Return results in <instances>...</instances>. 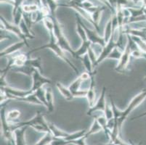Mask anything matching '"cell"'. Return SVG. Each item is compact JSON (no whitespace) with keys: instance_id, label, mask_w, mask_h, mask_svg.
I'll return each mask as SVG.
<instances>
[{"instance_id":"cell-37","label":"cell","mask_w":146,"mask_h":145,"mask_svg":"<svg viewBox=\"0 0 146 145\" xmlns=\"http://www.w3.org/2000/svg\"><path fill=\"white\" fill-rule=\"evenodd\" d=\"M108 2H110L112 7H113L115 9H116V3H115V0H108Z\"/></svg>"},{"instance_id":"cell-22","label":"cell","mask_w":146,"mask_h":145,"mask_svg":"<svg viewBox=\"0 0 146 145\" xmlns=\"http://www.w3.org/2000/svg\"><path fill=\"white\" fill-rule=\"evenodd\" d=\"M23 10L22 7L17 8V9H13V23H15L17 26H19L21 22L22 21L23 18Z\"/></svg>"},{"instance_id":"cell-7","label":"cell","mask_w":146,"mask_h":145,"mask_svg":"<svg viewBox=\"0 0 146 145\" xmlns=\"http://www.w3.org/2000/svg\"><path fill=\"white\" fill-rule=\"evenodd\" d=\"M0 21H1V29L7 30L8 33L13 34L17 37L21 38V40H23V41L28 43L27 38L22 33L19 26H17L15 23H10L9 21H7L2 15H1V17H0Z\"/></svg>"},{"instance_id":"cell-23","label":"cell","mask_w":146,"mask_h":145,"mask_svg":"<svg viewBox=\"0 0 146 145\" xmlns=\"http://www.w3.org/2000/svg\"><path fill=\"white\" fill-rule=\"evenodd\" d=\"M19 27L21 28L22 33L24 34V36L26 38H30V39H34L35 38V36L33 34L32 31H31V29L29 28V27L27 26V24L26 23V22L23 21V19L22 20V21L20 23Z\"/></svg>"},{"instance_id":"cell-9","label":"cell","mask_w":146,"mask_h":145,"mask_svg":"<svg viewBox=\"0 0 146 145\" xmlns=\"http://www.w3.org/2000/svg\"><path fill=\"white\" fill-rule=\"evenodd\" d=\"M81 24H82V26H83V28L85 30L87 38L92 42V44H98L99 46H102V48L106 46V44L105 42L103 37L100 36V34L95 30H92V29H90V28L87 27L85 24L82 22V18H81Z\"/></svg>"},{"instance_id":"cell-35","label":"cell","mask_w":146,"mask_h":145,"mask_svg":"<svg viewBox=\"0 0 146 145\" xmlns=\"http://www.w3.org/2000/svg\"><path fill=\"white\" fill-rule=\"evenodd\" d=\"M0 1H1L2 4H9V5H11L13 7L15 5V2L13 0H0Z\"/></svg>"},{"instance_id":"cell-39","label":"cell","mask_w":146,"mask_h":145,"mask_svg":"<svg viewBox=\"0 0 146 145\" xmlns=\"http://www.w3.org/2000/svg\"><path fill=\"white\" fill-rule=\"evenodd\" d=\"M72 1H74V0H68V2H72Z\"/></svg>"},{"instance_id":"cell-31","label":"cell","mask_w":146,"mask_h":145,"mask_svg":"<svg viewBox=\"0 0 146 145\" xmlns=\"http://www.w3.org/2000/svg\"><path fill=\"white\" fill-rule=\"evenodd\" d=\"M103 114L106 116V118H107L108 121H109V120L113 119L114 118V113H113V110L112 107L111 105V103L110 105L107 102L106 106V108H105L104 112H103Z\"/></svg>"},{"instance_id":"cell-25","label":"cell","mask_w":146,"mask_h":145,"mask_svg":"<svg viewBox=\"0 0 146 145\" xmlns=\"http://www.w3.org/2000/svg\"><path fill=\"white\" fill-rule=\"evenodd\" d=\"M18 101H22V102H26L29 103L35 104V105H43L42 102L39 101V99L37 98L36 94L35 92H32L27 97L23 98H21V99H18Z\"/></svg>"},{"instance_id":"cell-32","label":"cell","mask_w":146,"mask_h":145,"mask_svg":"<svg viewBox=\"0 0 146 145\" xmlns=\"http://www.w3.org/2000/svg\"><path fill=\"white\" fill-rule=\"evenodd\" d=\"M123 52L122 50H121L120 49H119L118 47H116L112 51V52L110 54V55L108 56V59H113L119 61L120 60L122 54H123Z\"/></svg>"},{"instance_id":"cell-15","label":"cell","mask_w":146,"mask_h":145,"mask_svg":"<svg viewBox=\"0 0 146 145\" xmlns=\"http://www.w3.org/2000/svg\"><path fill=\"white\" fill-rule=\"evenodd\" d=\"M106 8L108 7L106 6H98V8H97V10L93 13L91 14V18L92 20V22L94 23V27H95V30H96V31L99 34L100 33V29L99 27V23L100 21V18H101L102 13L106 10Z\"/></svg>"},{"instance_id":"cell-36","label":"cell","mask_w":146,"mask_h":145,"mask_svg":"<svg viewBox=\"0 0 146 145\" xmlns=\"http://www.w3.org/2000/svg\"><path fill=\"white\" fill-rule=\"evenodd\" d=\"M145 116H146V112H145V113H143L140 114V115H137V116L132 117V118H131V121H135V120L139 119V118H143V117H145Z\"/></svg>"},{"instance_id":"cell-11","label":"cell","mask_w":146,"mask_h":145,"mask_svg":"<svg viewBox=\"0 0 146 145\" xmlns=\"http://www.w3.org/2000/svg\"><path fill=\"white\" fill-rule=\"evenodd\" d=\"M131 57H132L131 50H130L129 46L127 44L125 50L123 52V54H122L120 60L118 61V64L116 67L115 68V70L117 73H122V72H124L127 69V68L128 67V65L129 63Z\"/></svg>"},{"instance_id":"cell-8","label":"cell","mask_w":146,"mask_h":145,"mask_svg":"<svg viewBox=\"0 0 146 145\" xmlns=\"http://www.w3.org/2000/svg\"><path fill=\"white\" fill-rule=\"evenodd\" d=\"M31 77H32L33 83L31 91L32 92H34V91H37L38 89L42 88L45 84H50L52 83V81L50 78L43 76L42 75V73L37 69L35 70Z\"/></svg>"},{"instance_id":"cell-29","label":"cell","mask_w":146,"mask_h":145,"mask_svg":"<svg viewBox=\"0 0 146 145\" xmlns=\"http://www.w3.org/2000/svg\"><path fill=\"white\" fill-rule=\"evenodd\" d=\"M54 136H53L52 134H51V132L45 133V135L43 137L37 142V143L34 144L33 145H49L52 143V142L54 139Z\"/></svg>"},{"instance_id":"cell-5","label":"cell","mask_w":146,"mask_h":145,"mask_svg":"<svg viewBox=\"0 0 146 145\" xmlns=\"http://www.w3.org/2000/svg\"><path fill=\"white\" fill-rule=\"evenodd\" d=\"M0 116H1V125H2V134L3 136L10 145H15L14 139V130L13 128V123L8 121L7 118L6 104L1 105L0 110Z\"/></svg>"},{"instance_id":"cell-6","label":"cell","mask_w":146,"mask_h":145,"mask_svg":"<svg viewBox=\"0 0 146 145\" xmlns=\"http://www.w3.org/2000/svg\"><path fill=\"white\" fill-rule=\"evenodd\" d=\"M119 29L116 30L115 33H114L113 35L112 36L111 38L110 39V41L108 42L106 44V46L102 48L101 52L100 53V54L98 55V60L96 61V63H95V66H94V68H96L97 66L99 65L100 62H103L104 60L108 59V56L110 55L111 52H112L113 50L116 47V39H117L118 36H119Z\"/></svg>"},{"instance_id":"cell-38","label":"cell","mask_w":146,"mask_h":145,"mask_svg":"<svg viewBox=\"0 0 146 145\" xmlns=\"http://www.w3.org/2000/svg\"><path fill=\"white\" fill-rule=\"evenodd\" d=\"M144 81H145V83H146V76H145V78H144Z\"/></svg>"},{"instance_id":"cell-28","label":"cell","mask_w":146,"mask_h":145,"mask_svg":"<svg viewBox=\"0 0 146 145\" xmlns=\"http://www.w3.org/2000/svg\"><path fill=\"white\" fill-rule=\"evenodd\" d=\"M22 8L24 13H34L39 10V5L35 3H24Z\"/></svg>"},{"instance_id":"cell-16","label":"cell","mask_w":146,"mask_h":145,"mask_svg":"<svg viewBox=\"0 0 146 145\" xmlns=\"http://www.w3.org/2000/svg\"><path fill=\"white\" fill-rule=\"evenodd\" d=\"M45 97L47 101V109L48 113H52L54 111L55 105H54V97H53V93L51 87H47L45 89Z\"/></svg>"},{"instance_id":"cell-3","label":"cell","mask_w":146,"mask_h":145,"mask_svg":"<svg viewBox=\"0 0 146 145\" xmlns=\"http://www.w3.org/2000/svg\"><path fill=\"white\" fill-rule=\"evenodd\" d=\"M23 126H27V127L31 126L39 132H50L48 122L44 119V115L40 110H38L36 112V114L32 119L27 121H17L13 123V128L14 131L18 128L23 127Z\"/></svg>"},{"instance_id":"cell-20","label":"cell","mask_w":146,"mask_h":145,"mask_svg":"<svg viewBox=\"0 0 146 145\" xmlns=\"http://www.w3.org/2000/svg\"><path fill=\"white\" fill-rule=\"evenodd\" d=\"M115 32L116 31H114L113 29V25H112V21H111V18H110V19L108 20V21L107 22V23L106 24V26H105V29H104V33H103V36L106 44H107L108 42H109L110 39H111V37H112V36L113 35Z\"/></svg>"},{"instance_id":"cell-33","label":"cell","mask_w":146,"mask_h":145,"mask_svg":"<svg viewBox=\"0 0 146 145\" xmlns=\"http://www.w3.org/2000/svg\"><path fill=\"white\" fill-rule=\"evenodd\" d=\"M70 142H67L62 138H54L50 145H68Z\"/></svg>"},{"instance_id":"cell-12","label":"cell","mask_w":146,"mask_h":145,"mask_svg":"<svg viewBox=\"0 0 146 145\" xmlns=\"http://www.w3.org/2000/svg\"><path fill=\"white\" fill-rule=\"evenodd\" d=\"M25 46H26L27 47H29V44L27 42L21 40L20 42H16V43L13 44L11 46H8L7 48L5 49L4 50H2L0 53V57L1 58H4V57H7V56H10L11 54H14L16 52L20 51V50L22 49V48L24 47Z\"/></svg>"},{"instance_id":"cell-1","label":"cell","mask_w":146,"mask_h":145,"mask_svg":"<svg viewBox=\"0 0 146 145\" xmlns=\"http://www.w3.org/2000/svg\"><path fill=\"white\" fill-rule=\"evenodd\" d=\"M146 98V89L143 90L140 93L136 95L133 99L129 102V105L124 111H120V115L118 119L114 118L115 125L113 129L111 130V134L113 136H119V133L121 129L122 125L124 123L127 117L129 116L131 113L137 107L140 105V104Z\"/></svg>"},{"instance_id":"cell-17","label":"cell","mask_w":146,"mask_h":145,"mask_svg":"<svg viewBox=\"0 0 146 145\" xmlns=\"http://www.w3.org/2000/svg\"><path fill=\"white\" fill-rule=\"evenodd\" d=\"M79 60H82V63H83L84 66V68H85L86 70H87V73L90 74V76L96 75L97 71L94 69L93 64H92V62L91 60H90L88 54H85V55H84L83 57H82Z\"/></svg>"},{"instance_id":"cell-14","label":"cell","mask_w":146,"mask_h":145,"mask_svg":"<svg viewBox=\"0 0 146 145\" xmlns=\"http://www.w3.org/2000/svg\"><path fill=\"white\" fill-rule=\"evenodd\" d=\"M28 128L27 126L18 128L14 131L15 145H26L25 134Z\"/></svg>"},{"instance_id":"cell-24","label":"cell","mask_w":146,"mask_h":145,"mask_svg":"<svg viewBox=\"0 0 146 145\" xmlns=\"http://www.w3.org/2000/svg\"><path fill=\"white\" fill-rule=\"evenodd\" d=\"M103 131V128H102L101 126L100 125V123H98V120L95 118L93 122H92V124L91 127L89 129L88 131H87L86 133V137H88L89 136L92 135V134H97V133L100 132V131Z\"/></svg>"},{"instance_id":"cell-21","label":"cell","mask_w":146,"mask_h":145,"mask_svg":"<svg viewBox=\"0 0 146 145\" xmlns=\"http://www.w3.org/2000/svg\"><path fill=\"white\" fill-rule=\"evenodd\" d=\"M91 46H92V44L90 40H88L87 42H82V44L79 46V49L77 50H75L76 59H80L84 55L87 54V52H88V48Z\"/></svg>"},{"instance_id":"cell-40","label":"cell","mask_w":146,"mask_h":145,"mask_svg":"<svg viewBox=\"0 0 146 145\" xmlns=\"http://www.w3.org/2000/svg\"><path fill=\"white\" fill-rule=\"evenodd\" d=\"M55 1H56V2H58V0H55Z\"/></svg>"},{"instance_id":"cell-34","label":"cell","mask_w":146,"mask_h":145,"mask_svg":"<svg viewBox=\"0 0 146 145\" xmlns=\"http://www.w3.org/2000/svg\"><path fill=\"white\" fill-rule=\"evenodd\" d=\"M7 33L8 32L7 31V30L1 29V36H0V37H1V42L5 39H11V36H9Z\"/></svg>"},{"instance_id":"cell-41","label":"cell","mask_w":146,"mask_h":145,"mask_svg":"<svg viewBox=\"0 0 146 145\" xmlns=\"http://www.w3.org/2000/svg\"></svg>"},{"instance_id":"cell-30","label":"cell","mask_w":146,"mask_h":145,"mask_svg":"<svg viewBox=\"0 0 146 145\" xmlns=\"http://www.w3.org/2000/svg\"><path fill=\"white\" fill-rule=\"evenodd\" d=\"M34 92L36 93L37 98L42 102L43 106H44L47 108V101H46V97H45V89H44L43 88H41V89H38L37 91H34Z\"/></svg>"},{"instance_id":"cell-18","label":"cell","mask_w":146,"mask_h":145,"mask_svg":"<svg viewBox=\"0 0 146 145\" xmlns=\"http://www.w3.org/2000/svg\"><path fill=\"white\" fill-rule=\"evenodd\" d=\"M55 86H56L58 91H59V92L63 95V98L65 99L68 101H71L72 99H74V95L71 93V91H70L68 87H66L64 85H63L60 82H56L55 83Z\"/></svg>"},{"instance_id":"cell-26","label":"cell","mask_w":146,"mask_h":145,"mask_svg":"<svg viewBox=\"0 0 146 145\" xmlns=\"http://www.w3.org/2000/svg\"><path fill=\"white\" fill-rule=\"evenodd\" d=\"M66 5H67V4H66ZM78 7L82 8L83 10H84L85 11H87V13H90V15H91L92 13H93L94 12L97 10V8H98V6H95V5H93L91 2H90L89 0H87V1L84 2L83 3H82L81 5H79Z\"/></svg>"},{"instance_id":"cell-19","label":"cell","mask_w":146,"mask_h":145,"mask_svg":"<svg viewBox=\"0 0 146 145\" xmlns=\"http://www.w3.org/2000/svg\"><path fill=\"white\" fill-rule=\"evenodd\" d=\"M48 125L50 132H51V134H52L53 136L55 138H62V139H64V138H66L69 135V133L66 132V131H63V130L59 129L53 123H49L48 122Z\"/></svg>"},{"instance_id":"cell-27","label":"cell","mask_w":146,"mask_h":145,"mask_svg":"<svg viewBox=\"0 0 146 145\" xmlns=\"http://www.w3.org/2000/svg\"><path fill=\"white\" fill-rule=\"evenodd\" d=\"M21 113L20 110H16V109L12 110L7 113V118L9 122L14 123L17 122L16 120L19 118V117L21 116Z\"/></svg>"},{"instance_id":"cell-2","label":"cell","mask_w":146,"mask_h":145,"mask_svg":"<svg viewBox=\"0 0 146 145\" xmlns=\"http://www.w3.org/2000/svg\"><path fill=\"white\" fill-rule=\"evenodd\" d=\"M49 35H50V42H49L48 44H46L43 45V46H39V47L34 48V50H30L27 54L30 55L31 54H32V53L35 52L40 51V50H44V49H50L58 56V58H60L61 60H63L65 62H66L70 66V68L75 72V73L77 75V76H79L80 75L79 74V70H78L77 67H76L75 65L71 61H70V60L66 57V52L63 51V49L59 46L58 42H57L56 38L55 36V34H54V31L49 32Z\"/></svg>"},{"instance_id":"cell-13","label":"cell","mask_w":146,"mask_h":145,"mask_svg":"<svg viewBox=\"0 0 146 145\" xmlns=\"http://www.w3.org/2000/svg\"><path fill=\"white\" fill-rule=\"evenodd\" d=\"M90 86L89 89H87V99L88 101L89 104V108L90 107H93L94 105L95 104L96 101H95V75H92L90 76Z\"/></svg>"},{"instance_id":"cell-10","label":"cell","mask_w":146,"mask_h":145,"mask_svg":"<svg viewBox=\"0 0 146 145\" xmlns=\"http://www.w3.org/2000/svg\"><path fill=\"white\" fill-rule=\"evenodd\" d=\"M106 90H107V89H106V86H103V89H102L101 94L100 96L99 99L95 102L93 107L89 108V110L87 112V115L91 116L96 111H100L102 113L104 112L106 104H107V101H106Z\"/></svg>"},{"instance_id":"cell-4","label":"cell","mask_w":146,"mask_h":145,"mask_svg":"<svg viewBox=\"0 0 146 145\" xmlns=\"http://www.w3.org/2000/svg\"><path fill=\"white\" fill-rule=\"evenodd\" d=\"M50 17H51L52 19L53 20V22H54V34H55V36L56 38L57 42H58L59 46L63 49V51L68 52L70 54H71V55L74 58H76L75 50H73L71 46L69 44L68 41L67 40L66 37L65 36L63 32V28H62L61 24L60 23L58 18H57L56 14L50 15Z\"/></svg>"}]
</instances>
